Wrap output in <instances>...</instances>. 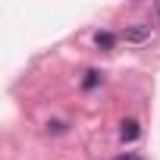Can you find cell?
<instances>
[{
    "mask_svg": "<svg viewBox=\"0 0 160 160\" xmlns=\"http://www.w3.org/2000/svg\"><path fill=\"white\" fill-rule=\"evenodd\" d=\"M126 41H148L151 38V25H135V28H126L122 32Z\"/></svg>",
    "mask_w": 160,
    "mask_h": 160,
    "instance_id": "obj_1",
    "label": "cell"
},
{
    "mask_svg": "<svg viewBox=\"0 0 160 160\" xmlns=\"http://www.w3.org/2000/svg\"><path fill=\"white\" fill-rule=\"evenodd\" d=\"M119 135H122V141H135V138H138V122H135V119H122Z\"/></svg>",
    "mask_w": 160,
    "mask_h": 160,
    "instance_id": "obj_2",
    "label": "cell"
},
{
    "mask_svg": "<svg viewBox=\"0 0 160 160\" xmlns=\"http://www.w3.org/2000/svg\"><path fill=\"white\" fill-rule=\"evenodd\" d=\"M94 44H98L101 50H110V47L116 44V38H113L110 32H98V35H94Z\"/></svg>",
    "mask_w": 160,
    "mask_h": 160,
    "instance_id": "obj_3",
    "label": "cell"
},
{
    "mask_svg": "<svg viewBox=\"0 0 160 160\" xmlns=\"http://www.w3.org/2000/svg\"><path fill=\"white\" fill-rule=\"evenodd\" d=\"M98 82H101V72H94V69H91V72L85 75V82H82V85H85V88L91 91V88H98Z\"/></svg>",
    "mask_w": 160,
    "mask_h": 160,
    "instance_id": "obj_4",
    "label": "cell"
},
{
    "mask_svg": "<svg viewBox=\"0 0 160 160\" xmlns=\"http://www.w3.org/2000/svg\"><path fill=\"white\" fill-rule=\"evenodd\" d=\"M116 160H141V157H116Z\"/></svg>",
    "mask_w": 160,
    "mask_h": 160,
    "instance_id": "obj_5",
    "label": "cell"
},
{
    "mask_svg": "<svg viewBox=\"0 0 160 160\" xmlns=\"http://www.w3.org/2000/svg\"><path fill=\"white\" fill-rule=\"evenodd\" d=\"M157 16H160V3H157Z\"/></svg>",
    "mask_w": 160,
    "mask_h": 160,
    "instance_id": "obj_6",
    "label": "cell"
}]
</instances>
